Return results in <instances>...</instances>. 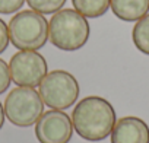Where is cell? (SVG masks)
Masks as SVG:
<instances>
[{"mask_svg":"<svg viewBox=\"0 0 149 143\" xmlns=\"http://www.w3.org/2000/svg\"><path fill=\"white\" fill-rule=\"evenodd\" d=\"M28 6L41 15H54L61 10L67 0H25Z\"/></svg>","mask_w":149,"mask_h":143,"instance_id":"obj_12","label":"cell"},{"mask_svg":"<svg viewBox=\"0 0 149 143\" xmlns=\"http://www.w3.org/2000/svg\"><path fill=\"white\" fill-rule=\"evenodd\" d=\"M9 31H8V24L0 18V54L5 53L8 45H9Z\"/></svg>","mask_w":149,"mask_h":143,"instance_id":"obj_15","label":"cell"},{"mask_svg":"<svg viewBox=\"0 0 149 143\" xmlns=\"http://www.w3.org/2000/svg\"><path fill=\"white\" fill-rule=\"evenodd\" d=\"M117 121L114 107L101 96L82 98L72 111L73 128L84 140L101 142L107 139Z\"/></svg>","mask_w":149,"mask_h":143,"instance_id":"obj_1","label":"cell"},{"mask_svg":"<svg viewBox=\"0 0 149 143\" xmlns=\"http://www.w3.org/2000/svg\"><path fill=\"white\" fill-rule=\"evenodd\" d=\"M132 40L134 47L140 53L149 56V13L134 24L132 31Z\"/></svg>","mask_w":149,"mask_h":143,"instance_id":"obj_11","label":"cell"},{"mask_svg":"<svg viewBox=\"0 0 149 143\" xmlns=\"http://www.w3.org/2000/svg\"><path fill=\"white\" fill-rule=\"evenodd\" d=\"M25 0H0V15H12L22 9Z\"/></svg>","mask_w":149,"mask_h":143,"instance_id":"obj_14","label":"cell"},{"mask_svg":"<svg viewBox=\"0 0 149 143\" xmlns=\"http://www.w3.org/2000/svg\"><path fill=\"white\" fill-rule=\"evenodd\" d=\"M9 41L19 51H38L47 44L48 22L44 15L29 9L12 16L8 24Z\"/></svg>","mask_w":149,"mask_h":143,"instance_id":"obj_3","label":"cell"},{"mask_svg":"<svg viewBox=\"0 0 149 143\" xmlns=\"http://www.w3.org/2000/svg\"><path fill=\"white\" fill-rule=\"evenodd\" d=\"M44 105L51 110H67L78 101L81 88L79 82L70 72L53 70L40 83L38 91Z\"/></svg>","mask_w":149,"mask_h":143,"instance_id":"obj_4","label":"cell"},{"mask_svg":"<svg viewBox=\"0 0 149 143\" xmlns=\"http://www.w3.org/2000/svg\"><path fill=\"white\" fill-rule=\"evenodd\" d=\"M110 9L124 22H137L149 12V0H111Z\"/></svg>","mask_w":149,"mask_h":143,"instance_id":"obj_9","label":"cell"},{"mask_svg":"<svg viewBox=\"0 0 149 143\" xmlns=\"http://www.w3.org/2000/svg\"><path fill=\"white\" fill-rule=\"evenodd\" d=\"M73 131L70 115L61 110H48L35 123V137L40 143H69Z\"/></svg>","mask_w":149,"mask_h":143,"instance_id":"obj_7","label":"cell"},{"mask_svg":"<svg viewBox=\"0 0 149 143\" xmlns=\"http://www.w3.org/2000/svg\"><path fill=\"white\" fill-rule=\"evenodd\" d=\"M111 0H72L73 9L85 18H101L110 9Z\"/></svg>","mask_w":149,"mask_h":143,"instance_id":"obj_10","label":"cell"},{"mask_svg":"<svg viewBox=\"0 0 149 143\" xmlns=\"http://www.w3.org/2000/svg\"><path fill=\"white\" fill-rule=\"evenodd\" d=\"M91 26L74 9H61L48 22V40L61 51H78L89 40Z\"/></svg>","mask_w":149,"mask_h":143,"instance_id":"obj_2","label":"cell"},{"mask_svg":"<svg viewBox=\"0 0 149 143\" xmlns=\"http://www.w3.org/2000/svg\"><path fill=\"white\" fill-rule=\"evenodd\" d=\"M110 137L111 143H149V126L139 117H123L116 121Z\"/></svg>","mask_w":149,"mask_h":143,"instance_id":"obj_8","label":"cell"},{"mask_svg":"<svg viewBox=\"0 0 149 143\" xmlns=\"http://www.w3.org/2000/svg\"><path fill=\"white\" fill-rule=\"evenodd\" d=\"M5 115L16 127H31L44 112V102L34 88L16 86L5 99Z\"/></svg>","mask_w":149,"mask_h":143,"instance_id":"obj_5","label":"cell"},{"mask_svg":"<svg viewBox=\"0 0 149 143\" xmlns=\"http://www.w3.org/2000/svg\"><path fill=\"white\" fill-rule=\"evenodd\" d=\"M10 79L16 86H40L48 73V64L38 51H18L9 61Z\"/></svg>","mask_w":149,"mask_h":143,"instance_id":"obj_6","label":"cell"},{"mask_svg":"<svg viewBox=\"0 0 149 143\" xmlns=\"http://www.w3.org/2000/svg\"><path fill=\"white\" fill-rule=\"evenodd\" d=\"M10 72H9V64L0 58V95L5 94L9 86H10Z\"/></svg>","mask_w":149,"mask_h":143,"instance_id":"obj_13","label":"cell"},{"mask_svg":"<svg viewBox=\"0 0 149 143\" xmlns=\"http://www.w3.org/2000/svg\"><path fill=\"white\" fill-rule=\"evenodd\" d=\"M5 118H6V115H5V108H3L2 102H0V130L3 128V124H5Z\"/></svg>","mask_w":149,"mask_h":143,"instance_id":"obj_16","label":"cell"}]
</instances>
